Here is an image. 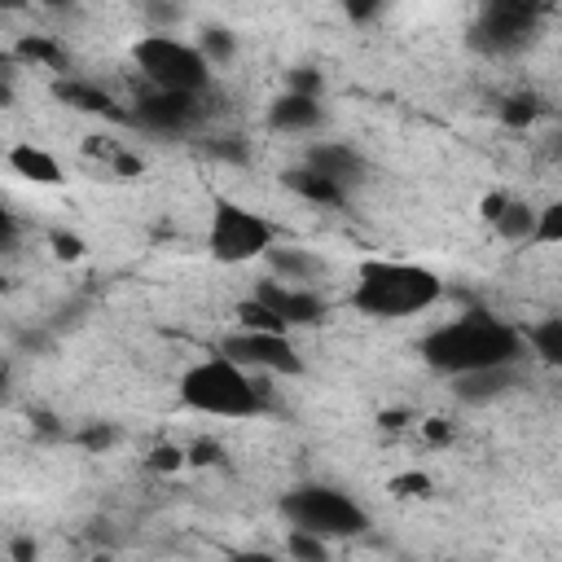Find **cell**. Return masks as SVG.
<instances>
[{
    "label": "cell",
    "mask_w": 562,
    "mask_h": 562,
    "mask_svg": "<svg viewBox=\"0 0 562 562\" xmlns=\"http://www.w3.org/2000/svg\"><path fill=\"white\" fill-rule=\"evenodd\" d=\"M184 461H193V465H211V461H220V443H211V439H198V443L184 452Z\"/></svg>",
    "instance_id": "obj_29"
},
{
    "label": "cell",
    "mask_w": 562,
    "mask_h": 562,
    "mask_svg": "<svg viewBox=\"0 0 562 562\" xmlns=\"http://www.w3.org/2000/svg\"><path fill=\"white\" fill-rule=\"evenodd\" d=\"M391 492L395 496H426L430 492V479L426 474H400V479H391Z\"/></svg>",
    "instance_id": "obj_28"
},
{
    "label": "cell",
    "mask_w": 562,
    "mask_h": 562,
    "mask_svg": "<svg viewBox=\"0 0 562 562\" xmlns=\"http://www.w3.org/2000/svg\"><path fill=\"white\" fill-rule=\"evenodd\" d=\"M4 400H9V369L0 364V404H4Z\"/></svg>",
    "instance_id": "obj_38"
},
{
    "label": "cell",
    "mask_w": 562,
    "mask_h": 562,
    "mask_svg": "<svg viewBox=\"0 0 562 562\" xmlns=\"http://www.w3.org/2000/svg\"><path fill=\"white\" fill-rule=\"evenodd\" d=\"M101 562H105V558H101Z\"/></svg>",
    "instance_id": "obj_40"
},
{
    "label": "cell",
    "mask_w": 562,
    "mask_h": 562,
    "mask_svg": "<svg viewBox=\"0 0 562 562\" xmlns=\"http://www.w3.org/2000/svg\"><path fill=\"white\" fill-rule=\"evenodd\" d=\"M233 562H281V558H272V553H263V549H246V553H237Z\"/></svg>",
    "instance_id": "obj_34"
},
{
    "label": "cell",
    "mask_w": 562,
    "mask_h": 562,
    "mask_svg": "<svg viewBox=\"0 0 562 562\" xmlns=\"http://www.w3.org/2000/svg\"><path fill=\"white\" fill-rule=\"evenodd\" d=\"M9 167H13L22 180H31V184H61V167H57V158H53L48 149H40L35 140L13 145V149H9Z\"/></svg>",
    "instance_id": "obj_14"
},
{
    "label": "cell",
    "mask_w": 562,
    "mask_h": 562,
    "mask_svg": "<svg viewBox=\"0 0 562 562\" xmlns=\"http://www.w3.org/2000/svg\"><path fill=\"white\" fill-rule=\"evenodd\" d=\"M501 206H505V193H487V198L479 202V211H483V220H487V224L496 220V211H501Z\"/></svg>",
    "instance_id": "obj_31"
},
{
    "label": "cell",
    "mask_w": 562,
    "mask_h": 562,
    "mask_svg": "<svg viewBox=\"0 0 562 562\" xmlns=\"http://www.w3.org/2000/svg\"><path fill=\"white\" fill-rule=\"evenodd\" d=\"M0 79H13V57L0 53Z\"/></svg>",
    "instance_id": "obj_37"
},
{
    "label": "cell",
    "mask_w": 562,
    "mask_h": 562,
    "mask_svg": "<svg viewBox=\"0 0 562 562\" xmlns=\"http://www.w3.org/2000/svg\"><path fill=\"white\" fill-rule=\"evenodd\" d=\"M13 57H18V61H44V66H61V61H66L61 48H57L53 40H44V35H22V40L13 44Z\"/></svg>",
    "instance_id": "obj_22"
},
{
    "label": "cell",
    "mask_w": 562,
    "mask_h": 562,
    "mask_svg": "<svg viewBox=\"0 0 562 562\" xmlns=\"http://www.w3.org/2000/svg\"><path fill=\"white\" fill-rule=\"evenodd\" d=\"M53 250H57L61 259H79V255H83V241H79L75 233H53Z\"/></svg>",
    "instance_id": "obj_30"
},
{
    "label": "cell",
    "mask_w": 562,
    "mask_h": 562,
    "mask_svg": "<svg viewBox=\"0 0 562 562\" xmlns=\"http://www.w3.org/2000/svg\"><path fill=\"white\" fill-rule=\"evenodd\" d=\"M536 114H540L536 92H514V97H505V105H501V123H509V127H527Z\"/></svg>",
    "instance_id": "obj_24"
},
{
    "label": "cell",
    "mask_w": 562,
    "mask_h": 562,
    "mask_svg": "<svg viewBox=\"0 0 562 562\" xmlns=\"http://www.w3.org/2000/svg\"><path fill=\"white\" fill-rule=\"evenodd\" d=\"M180 465H184V448H176V443H158L149 452V470H158V474H171Z\"/></svg>",
    "instance_id": "obj_27"
},
{
    "label": "cell",
    "mask_w": 562,
    "mask_h": 562,
    "mask_svg": "<svg viewBox=\"0 0 562 562\" xmlns=\"http://www.w3.org/2000/svg\"><path fill=\"white\" fill-rule=\"evenodd\" d=\"M321 119H325L321 101L299 97V92H281V97L268 105V123L281 127V132H312V127H321Z\"/></svg>",
    "instance_id": "obj_12"
},
{
    "label": "cell",
    "mask_w": 562,
    "mask_h": 562,
    "mask_svg": "<svg viewBox=\"0 0 562 562\" xmlns=\"http://www.w3.org/2000/svg\"><path fill=\"white\" fill-rule=\"evenodd\" d=\"M193 48L202 53V61H206V66H224V61H233V53H237V44H233V31H224V26H211V31H202V40H198Z\"/></svg>",
    "instance_id": "obj_21"
},
{
    "label": "cell",
    "mask_w": 562,
    "mask_h": 562,
    "mask_svg": "<svg viewBox=\"0 0 562 562\" xmlns=\"http://www.w3.org/2000/svg\"><path fill=\"white\" fill-rule=\"evenodd\" d=\"M439 294H443V281L422 263L364 259L351 285V307L373 321H400V316L435 307Z\"/></svg>",
    "instance_id": "obj_2"
},
{
    "label": "cell",
    "mask_w": 562,
    "mask_h": 562,
    "mask_svg": "<svg viewBox=\"0 0 562 562\" xmlns=\"http://www.w3.org/2000/svg\"><path fill=\"white\" fill-rule=\"evenodd\" d=\"M206 246L220 263H250L263 259L272 250V224L228 198L215 202L211 211V228H206Z\"/></svg>",
    "instance_id": "obj_7"
},
{
    "label": "cell",
    "mask_w": 562,
    "mask_h": 562,
    "mask_svg": "<svg viewBox=\"0 0 562 562\" xmlns=\"http://www.w3.org/2000/svg\"><path fill=\"white\" fill-rule=\"evenodd\" d=\"M237 321H241V329H250V334H290L263 303H255V299H246L241 307H237Z\"/></svg>",
    "instance_id": "obj_23"
},
{
    "label": "cell",
    "mask_w": 562,
    "mask_h": 562,
    "mask_svg": "<svg viewBox=\"0 0 562 562\" xmlns=\"http://www.w3.org/2000/svg\"><path fill=\"white\" fill-rule=\"evenodd\" d=\"M57 97L70 101L75 110H88V114H119L114 101L101 88H88V83H57Z\"/></svg>",
    "instance_id": "obj_19"
},
{
    "label": "cell",
    "mask_w": 562,
    "mask_h": 562,
    "mask_svg": "<svg viewBox=\"0 0 562 562\" xmlns=\"http://www.w3.org/2000/svg\"><path fill=\"white\" fill-rule=\"evenodd\" d=\"M452 382H457L452 391L465 404H487V400L509 395L514 382H518V373H514V364H505V369H483V373H465V378H452Z\"/></svg>",
    "instance_id": "obj_13"
},
{
    "label": "cell",
    "mask_w": 562,
    "mask_h": 562,
    "mask_svg": "<svg viewBox=\"0 0 562 562\" xmlns=\"http://www.w3.org/2000/svg\"><path fill=\"white\" fill-rule=\"evenodd\" d=\"M220 356H228L246 373L250 369L281 373V378H299L303 373V356L290 342V334H250V329H241V334H233V338L220 342Z\"/></svg>",
    "instance_id": "obj_8"
},
{
    "label": "cell",
    "mask_w": 562,
    "mask_h": 562,
    "mask_svg": "<svg viewBox=\"0 0 562 562\" xmlns=\"http://www.w3.org/2000/svg\"><path fill=\"white\" fill-rule=\"evenodd\" d=\"M13 105V79H0V110Z\"/></svg>",
    "instance_id": "obj_36"
},
{
    "label": "cell",
    "mask_w": 562,
    "mask_h": 562,
    "mask_svg": "<svg viewBox=\"0 0 562 562\" xmlns=\"http://www.w3.org/2000/svg\"><path fill=\"white\" fill-rule=\"evenodd\" d=\"M285 553H290L294 562H329V540L290 527V531H285Z\"/></svg>",
    "instance_id": "obj_20"
},
{
    "label": "cell",
    "mask_w": 562,
    "mask_h": 562,
    "mask_svg": "<svg viewBox=\"0 0 562 562\" xmlns=\"http://www.w3.org/2000/svg\"><path fill=\"white\" fill-rule=\"evenodd\" d=\"M13 558H18V562H31V558H35V544H31V540H13Z\"/></svg>",
    "instance_id": "obj_35"
},
{
    "label": "cell",
    "mask_w": 562,
    "mask_h": 562,
    "mask_svg": "<svg viewBox=\"0 0 562 562\" xmlns=\"http://www.w3.org/2000/svg\"><path fill=\"white\" fill-rule=\"evenodd\" d=\"M303 167L316 171L321 180L338 184L342 193L364 180V158H360L351 145H338V140H316V145L307 149V162H303Z\"/></svg>",
    "instance_id": "obj_11"
},
{
    "label": "cell",
    "mask_w": 562,
    "mask_h": 562,
    "mask_svg": "<svg viewBox=\"0 0 562 562\" xmlns=\"http://www.w3.org/2000/svg\"><path fill=\"white\" fill-rule=\"evenodd\" d=\"M527 342L544 364H562V316H544L540 325H531Z\"/></svg>",
    "instance_id": "obj_18"
},
{
    "label": "cell",
    "mask_w": 562,
    "mask_h": 562,
    "mask_svg": "<svg viewBox=\"0 0 562 562\" xmlns=\"http://www.w3.org/2000/svg\"><path fill=\"white\" fill-rule=\"evenodd\" d=\"M281 518L299 531H312L321 540H342V536H360L369 527V514L360 501L342 496L338 487L325 483H307L281 496Z\"/></svg>",
    "instance_id": "obj_5"
},
{
    "label": "cell",
    "mask_w": 562,
    "mask_h": 562,
    "mask_svg": "<svg viewBox=\"0 0 562 562\" xmlns=\"http://www.w3.org/2000/svg\"><path fill=\"white\" fill-rule=\"evenodd\" d=\"M202 101L198 97H180V92H149L136 101L132 119L145 127V132H158V136H180L189 127L202 123Z\"/></svg>",
    "instance_id": "obj_9"
},
{
    "label": "cell",
    "mask_w": 562,
    "mask_h": 562,
    "mask_svg": "<svg viewBox=\"0 0 562 562\" xmlns=\"http://www.w3.org/2000/svg\"><path fill=\"white\" fill-rule=\"evenodd\" d=\"M110 439H114V435H110V430H105V426H92V430H88V435H83V443H88V448H105V443H110Z\"/></svg>",
    "instance_id": "obj_33"
},
{
    "label": "cell",
    "mask_w": 562,
    "mask_h": 562,
    "mask_svg": "<svg viewBox=\"0 0 562 562\" xmlns=\"http://www.w3.org/2000/svg\"><path fill=\"white\" fill-rule=\"evenodd\" d=\"M0 294H9V277L4 272H0Z\"/></svg>",
    "instance_id": "obj_39"
},
{
    "label": "cell",
    "mask_w": 562,
    "mask_h": 562,
    "mask_svg": "<svg viewBox=\"0 0 562 562\" xmlns=\"http://www.w3.org/2000/svg\"><path fill=\"white\" fill-rule=\"evenodd\" d=\"M492 228H496L505 241H531V233H536V206H527V202H518V198H505V206L496 211Z\"/></svg>",
    "instance_id": "obj_16"
},
{
    "label": "cell",
    "mask_w": 562,
    "mask_h": 562,
    "mask_svg": "<svg viewBox=\"0 0 562 562\" xmlns=\"http://www.w3.org/2000/svg\"><path fill=\"white\" fill-rule=\"evenodd\" d=\"M263 259L272 263V272H277L285 285H290V281H312V277L321 272V259H312V255L299 250V246H272Z\"/></svg>",
    "instance_id": "obj_15"
},
{
    "label": "cell",
    "mask_w": 562,
    "mask_h": 562,
    "mask_svg": "<svg viewBox=\"0 0 562 562\" xmlns=\"http://www.w3.org/2000/svg\"><path fill=\"white\" fill-rule=\"evenodd\" d=\"M422 360L448 378L505 369V364L522 360V334L492 312H465L422 338Z\"/></svg>",
    "instance_id": "obj_1"
},
{
    "label": "cell",
    "mask_w": 562,
    "mask_h": 562,
    "mask_svg": "<svg viewBox=\"0 0 562 562\" xmlns=\"http://www.w3.org/2000/svg\"><path fill=\"white\" fill-rule=\"evenodd\" d=\"M13 246V215L4 211V198H0V250Z\"/></svg>",
    "instance_id": "obj_32"
},
{
    "label": "cell",
    "mask_w": 562,
    "mask_h": 562,
    "mask_svg": "<svg viewBox=\"0 0 562 562\" xmlns=\"http://www.w3.org/2000/svg\"><path fill=\"white\" fill-rule=\"evenodd\" d=\"M180 404L206 417H255L263 408V386L228 356H206L180 373Z\"/></svg>",
    "instance_id": "obj_3"
},
{
    "label": "cell",
    "mask_w": 562,
    "mask_h": 562,
    "mask_svg": "<svg viewBox=\"0 0 562 562\" xmlns=\"http://www.w3.org/2000/svg\"><path fill=\"white\" fill-rule=\"evenodd\" d=\"M140 75L154 83V92H180V97H202L211 83V66L202 61V53L167 31H149L136 40L132 48Z\"/></svg>",
    "instance_id": "obj_4"
},
{
    "label": "cell",
    "mask_w": 562,
    "mask_h": 562,
    "mask_svg": "<svg viewBox=\"0 0 562 562\" xmlns=\"http://www.w3.org/2000/svg\"><path fill=\"white\" fill-rule=\"evenodd\" d=\"M321 88H325V79H321V70H312V66H299V70L290 75V92H299V97L321 101Z\"/></svg>",
    "instance_id": "obj_26"
},
{
    "label": "cell",
    "mask_w": 562,
    "mask_h": 562,
    "mask_svg": "<svg viewBox=\"0 0 562 562\" xmlns=\"http://www.w3.org/2000/svg\"><path fill=\"white\" fill-rule=\"evenodd\" d=\"M531 241H562V202H549L536 211V233Z\"/></svg>",
    "instance_id": "obj_25"
},
{
    "label": "cell",
    "mask_w": 562,
    "mask_h": 562,
    "mask_svg": "<svg viewBox=\"0 0 562 562\" xmlns=\"http://www.w3.org/2000/svg\"><path fill=\"white\" fill-rule=\"evenodd\" d=\"M540 31V9L527 0H492L479 9L474 26H470V44L487 57H514L522 48L536 44Z\"/></svg>",
    "instance_id": "obj_6"
},
{
    "label": "cell",
    "mask_w": 562,
    "mask_h": 562,
    "mask_svg": "<svg viewBox=\"0 0 562 562\" xmlns=\"http://www.w3.org/2000/svg\"><path fill=\"white\" fill-rule=\"evenodd\" d=\"M285 184H290L299 198H307V202H325V206H338V202L347 198L338 184L321 180V176H316V171H307V167H294V171H285Z\"/></svg>",
    "instance_id": "obj_17"
},
{
    "label": "cell",
    "mask_w": 562,
    "mask_h": 562,
    "mask_svg": "<svg viewBox=\"0 0 562 562\" xmlns=\"http://www.w3.org/2000/svg\"><path fill=\"white\" fill-rule=\"evenodd\" d=\"M255 303H263L285 329L294 325H321L325 321V299L307 285H285V281H259Z\"/></svg>",
    "instance_id": "obj_10"
}]
</instances>
